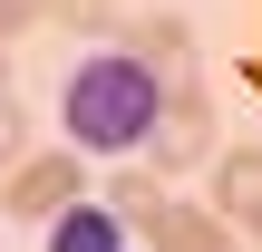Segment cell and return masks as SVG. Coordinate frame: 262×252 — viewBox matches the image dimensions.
Instances as JSON below:
<instances>
[{
	"mask_svg": "<svg viewBox=\"0 0 262 252\" xmlns=\"http://www.w3.org/2000/svg\"><path fill=\"white\" fill-rule=\"evenodd\" d=\"M78 194H88L78 146H58V155H19V165L0 175V214H10V223H49V214H68Z\"/></svg>",
	"mask_w": 262,
	"mask_h": 252,
	"instance_id": "2",
	"label": "cell"
},
{
	"mask_svg": "<svg viewBox=\"0 0 262 252\" xmlns=\"http://www.w3.org/2000/svg\"><path fill=\"white\" fill-rule=\"evenodd\" d=\"M117 39L156 68V78H185V58H194V19L185 10H146V19H117Z\"/></svg>",
	"mask_w": 262,
	"mask_h": 252,
	"instance_id": "7",
	"label": "cell"
},
{
	"mask_svg": "<svg viewBox=\"0 0 262 252\" xmlns=\"http://www.w3.org/2000/svg\"><path fill=\"white\" fill-rule=\"evenodd\" d=\"M156 252H243V233L214 214V204H175V194H156V214L136 223Z\"/></svg>",
	"mask_w": 262,
	"mask_h": 252,
	"instance_id": "4",
	"label": "cell"
},
{
	"mask_svg": "<svg viewBox=\"0 0 262 252\" xmlns=\"http://www.w3.org/2000/svg\"><path fill=\"white\" fill-rule=\"evenodd\" d=\"M0 87H10V39H0Z\"/></svg>",
	"mask_w": 262,
	"mask_h": 252,
	"instance_id": "12",
	"label": "cell"
},
{
	"mask_svg": "<svg viewBox=\"0 0 262 252\" xmlns=\"http://www.w3.org/2000/svg\"><path fill=\"white\" fill-rule=\"evenodd\" d=\"M39 233H49V252H126V214H117L107 194H78V204L49 214Z\"/></svg>",
	"mask_w": 262,
	"mask_h": 252,
	"instance_id": "6",
	"label": "cell"
},
{
	"mask_svg": "<svg viewBox=\"0 0 262 252\" xmlns=\"http://www.w3.org/2000/svg\"><path fill=\"white\" fill-rule=\"evenodd\" d=\"M49 19L78 29V39H97V29H117V0H49Z\"/></svg>",
	"mask_w": 262,
	"mask_h": 252,
	"instance_id": "9",
	"label": "cell"
},
{
	"mask_svg": "<svg viewBox=\"0 0 262 252\" xmlns=\"http://www.w3.org/2000/svg\"><path fill=\"white\" fill-rule=\"evenodd\" d=\"M165 87H175V78H156L136 49H97V58L68 68V87H58V126H68L78 155H107V165H117V155H136V146L156 136Z\"/></svg>",
	"mask_w": 262,
	"mask_h": 252,
	"instance_id": "1",
	"label": "cell"
},
{
	"mask_svg": "<svg viewBox=\"0 0 262 252\" xmlns=\"http://www.w3.org/2000/svg\"><path fill=\"white\" fill-rule=\"evenodd\" d=\"M49 19V0H0V39H19V29H39Z\"/></svg>",
	"mask_w": 262,
	"mask_h": 252,
	"instance_id": "11",
	"label": "cell"
},
{
	"mask_svg": "<svg viewBox=\"0 0 262 252\" xmlns=\"http://www.w3.org/2000/svg\"><path fill=\"white\" fill-rule=\"evenodd\" d=\"M19 155H29V117H19V97L0 87V175H10Z\"/></svg>",
	"mask_w": 262,
	"mask_h": 252,
	"instance_id": "10",
	"label": "cell"
},
{
	"mask_svg": "<svg viewBox=\"0 0 262 252\" xmlns=\"http://www.w3.org/2000/svg\"><path fill=\"white\" fill-rule=\"evenodd\" d=\"M156 175H185V165H214V97L194 87V78H175L165 87V117H156Z\"/></svg>",
	"mask_w": 262,
	"mask_h": 252,
	"instance_id": "3",
	"label": "cell"
},
{
	"mask_svg": "<svg viewBox=\"0 0 262 252\" xmlns=\"http://www.w3.org/2000/svg\"><path fill=\"white\" fill-rule=\"evenodd\" d=\"M156 194H165V175H117V185H107V204H117L126 223H146V214H156Z\"/></svg>",
	"mask_w": 262,
	"mask_h": 252,
	"instance_id": "8",
	"label": "cell"
},
{
	"mask_svg": "<svg viewBox=\"0 0 262 252\" xmlns=\"http://www.w3.org/2000/svg\"><path fill=\"white\" fill-rule=\"evenodd\" d=\"M214 214H224L243 243H262V146H233V155H214Z\"/></svg>",
	"mask_w": 262,
	"mask_h": 252,
	"instance_id": "5",
	"label": "cell"
}]
</instances>
